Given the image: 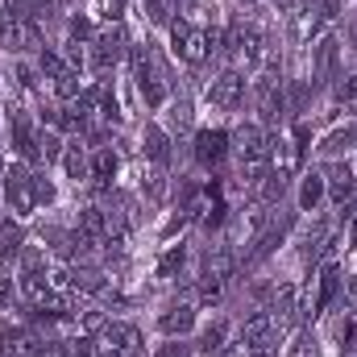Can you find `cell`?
Segmentation results:
<instances>
[{
	"label": "cell",
	"mask_w": 357,
	"mask_h": 357,
	"mask_svg": "<svg viewBox=\"0 0 357 357\" xmlns=\"http://www.w3.org/2000/svg\"><path fill=\"white\" fill-rule=\"evenodd\" d=\"M125 50H129V42H125V29L112 21V25H104L100 33H96V42H91V67H96V75H108L121 59H125Z\"/></svg>",
	"instance_id": "1"
},
{
	"label": "cell",
	"mask_w": 357,
	"mask_h": 357,
	"mask_svg": "<svg viewBox=\"0 0 357 357\" xmlns=\"http://www.w3.org/2000/svg\"><path fill=\"white\" fill-rule=\"evenodd\" d=\"M229 146L237 150L241 162H270V137H266L262 125H241V129L229 137Z\"/></svg>",
	"instance_id": "2"
},
{
	"label": "cell",
	"mask_w": 357,
	"mask_h": 357,
	"mask_svg": "<svg viewBox=\"0 0 357 357\" xmlns=\"http://www.w3.org/2000/svg\"><path fill=\"white\" fill-rule=\"evenodd\" d=\"M229 133L225 129H199L195 133V162L199 167H208V171H216L225 158H229Z\"/></svg>",
	"instance_id": "3"
},
{
	"label": "cell",
	"mask_w": 357,
	"mask_h": 357,
	"mask_svg": "<svg viewBox=\"0 0 357 357\" xmlns=\"http://www.w3.org/2000/svg\"><path fill=\"white\" fill-rule=\"evenodd\" d=\"M208 100H212V108H220V112H233V108L245 100V79H241L237 71H225V75H216V79L208 84Z\"/></svg>",
	"instance_id": "4"
},
{
	"label": "cell",
	"mask_w": 357,
	"mask_h": 357,
	"mask_svg": "<svg viewBox=\"0 0 357 357\" xmlns=\"http://www.w3.org/2000/svg\"><path fill=\"white\" fill-rule=\"evenodd\" d=\"M4 195H8V204H13L17 216H29V212H33V187H29V171H25V167H13V171H8Z\"/></svg>",
	"instance_id": "5"
},
{
	"label": "cell",
	"mask_w": 357,
	"mask_h": 357,
	"mask_svg": "<svg viewBox=\"0 0 357 357\" xmlns=\"http://www.w3.org/2000/svg\"><path fill=\"white\" fill-rule=\"evenodd\" d=\"M104 345L116 349V354H137V349H142V333H137L133 324H121V320L112 324V320H108V324H104Z\"/></svg>",
	"instance_id": "6"
},
{
	"label": "cell",
	"mask_w": 357,
	"mask_h": 357,
	"mask_svg": "<svg viewBox=\"0 0 357 357\" xmlns=\"http://www.w3.org/2000/svg\"><path fill=\"white\" fill-rule=\"evenodd\" d=\"M233 270H237V258H233V250H229V245H212V250H208V258H204V274H199V278H216V282H229V278H233Z\"/></svg>",
	"instance_id": "7"
},
{
	"label": "cell",
	"mask_w": 357,
	"mask_h": 357,
	"mask_svg": "<svg viewBox=\"0 0 357 357\" xmlns=\"http://www.w3.org/2000/svg\"><path fill=\"white\" fill-rule=\"evenodd\" d=\"M183 63H191V67H204L208 63V54H212V33H204V29H191L187 38H183V46L175 50Z\"/></svg>",
	"instance_id": "8"
},
{
	"label": "cell",
	"mask_w": 357,
	"mask_h": 357,
	"mask_svg": "<svg viewBox=\"0 0 357 357\" xmlns=\"http://www.w3.org/2000/svg\"><path fill=\"white\" fill-rule=\"evenodd\" d=\"M8 42H13L17 50H33V54L46 50V46H42V25H38V21H13Z\"/></svg>",
	"instance_id": "9"
},
{
	"label": "cell",
	"mask_w": 357,
	"mask_h": 357,
	"mask_svg": "<svg viewBox=\"0 0 357 357\" xmlns=\"http://www.w3.org/2000/svg\"><path fill=\"white\" fill-rule=\"evenodd\" d=\"M337 71V38H320L316 42V71H312V84H328Z\"/></svg>",
	"instance_id": "10"
},
{
	"label": "cell",
	"mask_w": 357,
	"mask_h": 357,
	"mask_svg": "<svg viewBox=\"0 0 357 357\" xmlns=\"http://www.w3.org/2000/svg\"><path fill=\"white\" fill-rule=\"evenodd\" d=\"M142 150L154 158V167H167V162H171V137H167L158 125H146V133H142Z\"/></svg>",
	"instance_id": "11"
},
{
	"label": "cell",
	"mask_w": 357,
	"mask_h": 357,
	"mask_svg": "<svg viewBox=\"0 0 357 357\" xmlns=\"http://www.w3.org/2000/svg\"><path fill=\"white\" fill-rule=\"evenodd\" d=\"M158 324H162V333H167V337H183V333L195 324V307H191V303H175V307H167V312H162V320H158Z\"/></svg>",
	"instance_id": "12"
},
{
	"label": "cell",
	"mask_w": 357,
	"mask_h": 357,
	"mask_svg": "<svg viewBox=\"0 0 357 357\" xmlns=\"http://www.w3.org/2000/svg\"><path fill=\"white\" fill-rule=\"evenodd\" d=\"M21 250H25L21 225H13V220H0V266H8L13 258H21Z\"/></svg>",
	"instance_id": "13"
},
{
	"label": "cell",
	"mask_w": 357,
	"mask_h": 357,
	"mask_svg": "<svg viewBox=\"0 0 357 357\" xmlns=\"http://www.w3.org/2000/svg\"><path fill=\"white\" fill-rule=\"evenodd\" d=\"M337 291H341V270H337V266H324V270H320V295H316V312L333 307V303H337Z\"/></svg>",
	"instance_id": "14"
},
{
	"label": "cell",
	"mask_w": 357,
	"mask_h": 357,
	"mask_svg": "<svg viewBox=\"0 0 357 357\" xmlns=\"http://www.w3.org/2000/svg\"><path fill=\"white\" fill-rule=\"evenodd\" d=\"M324 195H328V187H324V175H320V171H312V175L303 178V187H299V208H303V212H312V208H316Z\"/></svg>",
	"instance_id": "15"
},
{
	"label": "cell",
	"mask_w": 357,
	"mask_h": 357,
	"mask_svg": "<svg viewBox=\"0 0 357 357\" xmlns=\"http://www.w3.org/2000/svg\"><path fill=\"white\" fill-rule=\"evenodd\" d=\"M63 167H67V175L75 178V183H79L84 175H91V162H88V154L79 150V142H75V146H67V154H63Z\"/></svg>",
	"instance_id": "16"
},
{
	"label": "cell",
	"mask_w": 357,
	"mask_h": 357,
	"mask_svg": "<svg viewBox=\"0 0 357 357\" xmlns=\"http://www.w3.org/2000/svg\"><path fill=\"white\" fill-rule=\"evenodd\" d=\"M91 175L100 178V183H104V178H112V175H116V154L100 146V150L91 154Z\"/></svg>",
	"instance_id": "17"
},
{
	"label": "cell",
	"mask_w": 357,
	"mask_h": 357,
	"mask_svg": "<svg viewBox=\"0 0 357 357\" xmlns=\"http://www.w3.org/2000/svg\"><path fill=\"white\" fill-rule=\"evenodd\" d=\"M220 349H225V324L204 328V337H199V354H204V357H216Z\"/></svg>",
	"instance_id": "18"
},
{
	"label": "cell",
	"mask_w": 357,
	"mask_h": 357,
	"mask_svg": "<svg viewBox=\"0 0 357 357\" xmlns=\"http://www.w3.org/2000/svg\"><path fill=\"white\" fill-rule=\"evenodd\" d=\"M38 154H42V162H59L63 158V142H59V133H38Z\"/></svg>",
	"instance_id": "19"
},
{
	"label": "cell",
	"mask_w": 357,
	"mask_h": 357,
	"mask_svg": "<svg viewBox=\"0 0 357 357\" xmlns=\"http://www.w3.org/2000/svg\"><path fill=\"white\" fill-rule=\"evenodd\" d=\"M79 91H84V88H79V75H75L71 67L54 79V96H59V100H79Z\"/></svg>",
	"instance_id": "20"
},
{
	"label": "cell",
	"mask_w": 357,
	"mask_h": 357,
	"mask_svg": "<svg viewBox=\"0 0 357 357\" xmlns=\"http://www.w3.org/2000/svg\"><path fill=\"white\" fill-rule=\"evenodd\" d=\"M354 142H357V125H345V129H337L320 150H324V154H341V150H345V146H354Z\"/></svg>",
	"instance_id": "21"
},
{
	"label": "cell",
	"mask_w": 357,
	"mask_h": 357,
	"mask_svg": "<svg viewBox=\"0 0 357 357\" xmlns=\"http://www.w3.org/2000/svg\"><path fill=\"white\" fill-rule=\"evenodd\" d=\"M17 295H21V282H17V278H8V274H0V312H13Z\"/></svg>",
	"instance_id": "22"
},
{
	"label": "cell",
	"mask_w": 357,
	"mask_h": 357,
	"mask_svg": "<svg viewBox=\"0 0 357 357\" xmlns=\"http://www.w3.org/2000/svg\"><path fill=\"white\" fill-rule=\"evenodd\" d=\"M38 71H42V75H50V79H59L67 67H63V59H59L54 50H42V54H38Z\"/></svg>",
	"instance_id": "23"
},
{
	"label": "cell",
	"mask_w": 357,
	"mask_h": 357,
	"mask_svg": "<svg viewBox=\"0 0 357 357\" xmlns=\"http://www.w3.org/2000/svg\"><path fill=\"white\" fill-rule=\"evenodd\" d=\"M29 187H33V204H54V187L46 175H29Z\"/></svg>",
	"instance_id": "24"
},
{
	"label": "cell",
	"mask_w": 357,
	"mask_h": 357,
	"mask_svg": "<svg viewBox=\"0 0 357 357\" xmlns=\"http://www.w3.org/2000/svg\"><path fill=\"white\" fill-rule=\"evenodd\" d=\"M146 195H150V199H162V195H167V175H162V167H154V171L146 175Z\"/></svg>",
	"instance_id": "25"
},
{
	"label": "cell",
	"mask_w": 357,
	"mask_h": 357,
	"mask_svg": "<svg viewBox=\"0 0 357 357\" xmlns=\"http://www.w3.org/2000/svg\"><path fill=\"white\" fill-rule=\"evenodd\" d=\"M183 262H187V254H183V245H178V250H171V254L158 262V274H162V278H171L175 270H183Z\"/></svg>",
	"instance_id": "26"
},
{
	"label": "cell",
	"mask_w": 357,
	"mask_h": 357,
	"mask_svg": "<svg viewBox=\"0 0 357 357\" xmlns=\"http://www.w3.org/2000/svg\"><path fill=\"white\" fill-rule=\"evenodd\" d=\"M38 75H42V71H38V67H29V63H21V67H17V84H21V88H38Z\"/></svg>",
	"instance_id": "27"
},
{
	"label": "cell",
	"mask_w": 357,
	"mask_h": 357,
	"mask_svg": "<svg viewBox=\"0 0 357 357\" xmlns=\"http://www.w3.org/2000/svg\"><path fill=\"white\" fill-rule=\"evenodd\" d=\"M171 121H175L178 129H187V125H191V104H187V100H175V108H171Z\"/></svg>",
	"instance_id": "28"
},
{
	"label": "cell",
	"mask_w": 357,
	"mask_h": 357,
	"mask_svg": "<svg viewBox=\"0 0 357 357\" xmlns=\"http://www.w3.org/2000/svg\"><path fill=\"white\" fill-rule=\"evenodd\" d=\"M104 324H108V320L100 316V307H88V312H84V328H88V337L91 333H104Z\"/></svg>",
	"instance_id": "29"
},
{
	"label": "cell",
	"mask_w": 357,
	"mask_h": 357,
	"mask_svg": "<svg viewBox=\"0 0 357 357\" xmlns=\"http://www.w3.org/2000/svg\"><path fill=\"white\" fill-rule=\"evenodd\" d=\"M71 38H75L79 46L91 38V21H88V17H75V21H71Z\"/></svg>",
	"instance_id": "30"
},
{
	"label": "cell",
	"mask_w": 357,
	"mask_h": 357,
	"mask_svg": "<svg viewBox=\"0 0 357 357\" xmlns=\"http://www.w3.org/2000/svg\"><path fill=\"white\" fill-rule=\"evenodd\" d=\"M158 357H191V345L178 337V341H171V345H162V354Z\"/></svg>",
	"instance_id": "31"
},
{
	"label": "cell",
	"mask_w": 357,
	"mask_h": 357,
	"mask_svg": "<svg viewBox=\"0 0 357 357\" xmlns=\"http://www.w3.org/2000/svg\"><path fill=\"white\" fill-rule=\"evenodd\" d=\"M320 17H324V21L341 17V0H320Z\"/></svg>",
	"instance_id": "32"
},
{
	"label": "cell",
	"mask_w": 357,
	"mask_h": 357,
	"mask_svg": "<svg viewBox=\"0 0 357 357\" xmlns=\"http://www.w3.org/2000/svg\"><path fill=\"white\" fill-rule=\"evenodd\" d=\"M8 29H13V17H8V8H0V38H8Z\"/></svg>",
	"instance_id": "33"
},
{
	"label": "cell",
	"mask_w": 357,
	"mask_h": 357,
	"mask_svg": "<svg viewBox=\"0 0 357 357\" xmlns=\"http://www.w3.org/2000/svg\"><path fill=\"white\" fill-rule=\"evenodd\" d=\"M349 307L357 312V278H349Z\"/></svg>",
	"instance_id": "34"
},
{
	"label": "cell",
	"mask_w": 357,
	"mask_h": 357,
	"mask_svg": "<svg viewBox=\"0 0 357 357\" xmlns=\"http://www.w3.org/2000/svg\"><path fill=\"white\" fill-rule=\"evenodd\" d=\"M241 4H254V0H241Z\"/></svg>",
	"instance_id": "35"
}]
</instances>
